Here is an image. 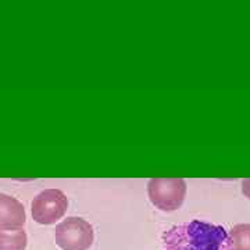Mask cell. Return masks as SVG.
I'll return each mask as SVG.
<instances>
[{"mask_svg": "<svg viewBox=\"0 0 250 250\" xmlns=\"http://www.w3.org/2000/svg\"><path fill=\"white\" fill-rule=\"evenodd\" d=\"M161 250H231L223 225L193 220L171 227L161 236Z\"/></svg>", "mask_w": 250, "mask_h": 250, "instance_id": "1", "label": "cell"}, {"mask_svg": "<svg viewBox=\"0 0 250 250\" xmlns=\"http://www.w3.org/2000/svg\"><path fill=\"white\" fill-rule=\"evenodd\" d=\"M147 197L157 210L171 213L178 210L187 196V182L181 178H152L146 187Z\"/></svg>", "mask_w": 250, "mask_h": 250, "instance_id": "2", "label": "cell"}, {"mask_svg": "<svg viewBox=\"0 0 250 250\" xmlns=\"http://www.w3.org/2000/svg\"><path fill=\"white\" fill-rule=\"evenodd\" d=\"M54 241L62 250H89L95 242V231L86 220L67 217L56 225Z\"/></svg>", "mask_w": 250, "mask_h": 250, "instance_id": "3", "label": "cell"}, {"mask_svg": "<svg viewBox=\"0 0 250 250\" xmlns=\"http://www.w3.org/2000/svg\"><path fill=\"white\" fill-rule=\"evenodd\" d=\"M68 210V197L60 189H45L31 203L34 221L41 225H53L60 221Z\"/></svg>", "mask_w": 250, "mask_h": 250, "instance_id": "4", "label": "cell"}, {"mask_svg": "<svg viewBox=\"0 0 250 250\" xmlns=\"http://www.w3.org/2000/svg\"><path fill=\"white\" fill-rule=\"evenodd\" d=\"M27 213L22 203L16 197L0 193V228H22Z\"/></svg>", "mask_w": 250, "mask_h": 250, "instance_id": "5", "label": "cell"}, {"mask_svg": "<svg viewBox=\"0 0 250 250\" xmlns=\"http://www.w3.org/2000/svg\"><path fill=\"white\" fill-rule=\"evenodd\" d=\"M27 245L24 228H0V250H25Z\"/></svg>", "mask_w": 250, "mask_h": 250, "instance_id": "6", "label": "cell"}, {"mask_svg": "<svg viewBox=\"0 0 250 250\" xmlns=\"http://www.w3.org/2000/svg\"><path fill=\"white\" fill-rule=\"evenodd\" d=\"M231 250H250V224H238L229 231Z\"/></svg>", "mask_w": 250, "mask_h": 250, "instance_id": "7", "label": "cell"}]
</instances>
